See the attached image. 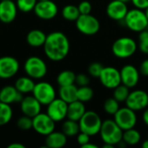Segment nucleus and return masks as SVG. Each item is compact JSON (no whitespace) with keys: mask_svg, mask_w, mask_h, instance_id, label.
I'll list each match as a JSON object with an SVG mask.
<instances>
[{"mask_svg":"<svg viewBox=\"0 0 148 148\" xmlns=\"http://www.w3.org/2000/svg\"><path fill=\"white\" fill-rule=\"evenodd\" d=\"M69 41L65 34L55 31L47 36L43 45L44 53L47 57L54 62L63 60L69 52Z\"/></svg>","mask_w":148,"mask_h":148,"instance_id":"f257e3e1","label":"nucleus"},{"mask_svg":"<svg viewBox=\"0 0 148 148\" xmlns=\"http://www.w3.org/2000/svg\"><path fill=\"white\" fill-rule=\"evenodd\" d=\"M100 134L105 144L114 146L122 141L123 130L117 125L114 120H106L102 121Z\"/></svg>","mask_w":148,"mask_h":148,"instance_id":"f03ea898","label":"nucleus"},{"mask_svg":"<svg viewBox=\"0 0 148 148\" xmlns=\"http://www.w3.org/2000/svg\"><path fill=\"white\" fill-rule=\"evenodd\" d=\"M124 21L126 26L130 30L134 32L140 33V31L147 29L148 27V18L145 14V11L138 8L128 10Z\"/></svg>","mask_w":148,"mask_h":148,"instance_id":"7ed1b4c3","label":"nucleus"},{"mask_svg":"<svg viewBox=\"0 0 148 148\" xmlns=\"http://www.w3.org/2000/svg\"><path fill=\"white\" fill-rule=\"evenodd\" d=\"M78 122L81 132L86 133L90 136L98 134L102 125L100 115L94 111H86Z\"/></svg>","mask_w":148,"mask_h":148,"instance_id":"20e7f679","label":"nucleus"},{"mask_svg":"<svg viewBox=\"0 0 148 148\" xmlns=\"http://www.w3.org/2000/svg\"><path fill=\"white\" fill-rule=\"evenodd\" d=\"M137 48L138 45L133 38L123 36L117 39L114 42L112 46V52L116 57L125 59L134 56L137 50Z\"/></svg>","mask_w":148,"mask_h":148,"instance_id":"39448f33","label":"nucleus"},{"mask_svg":"<svg viewBox=\"0 0 148 148\" xmlns=\"http://www.w3.org/2000/svg\"><path fill=\"white\" fill-rule=\"evenodd\" d=\"M23 68L26 75L32 79H41L46 75L48 71L45 62L38 56L29 57Z\"/></svg>","mask_w":148,"mask_h":148,"instance_id":"423d86ee","label":"nucleus"},{"mask_svg":"<svg viewBox=\"0 0 148 148\" xmlns=\"http://www.w3.org/2000/svg\"><path fill=\"white\" fill-rule=\"evenodd\" d=\"M77 29L87 36H93L100 30L99 20L91 14L80 15L75 21Z\"/></svg>","mask_w":148,"mask_h":148,"instance_id":"0eeeda50","label":"nucleus"},{"mask_svg":"<svg viewBox=\"0 0 148 148\" xmlns=\"http://www.w3.org/2000/svg\"><path fill=\"white\" fill-rule=\"evenodd\" d=\"M32 94L42 105H48L56 99V90L54 87L46 82L36 83L34 87Z\"/></svg>","mask_w":148,"mask_h":148,"instance_id":"6e6552de","label":"nucleus"},{"mask_svg":"<svg viewBox=\"0 0 148 148\" xmlns=\"http://www.w3.org/2000/svg\"><path fill=\"white\" fill-rule=\"evenodd\" d=\"M114 116V121L123 131L134 128L137 124V115L135 111L127 107L121 108Z\"/></svg>","mask_w":148,"mask_h":148,"instance_id":"1a4fd4ad","label":"nucleus"},{"mask_svg":"<svg viewBox=\"0 0 148 148\" xmlns=\"http://www.w3.org/2000/svg\"><path fill=\"white\" fill-rule=\"evenodd\" d=\"M33 120V127L34 130L42 135L47 136L53 131H55L56 127V121H54L49 114L39 113L37 115L32 118Z\"/></svg>","mask_w":148,"mask_h":148,"instance_id":"9d476101","label":"nucleus"},{"mask_svg":"<svg viewBox=\"0 0 148 148\" xmlns=\"http://www.w3.org/2000/svg\"><path fill=\"white\" fill-rule=\"evenodd\" d=\"M125 102L127 108L135 112L146 109L148 107V94L144 90H134L130 92Z\"/></svg>","mask_w":148,"mask_h":148,"instance_id":"9b49d317","label":"nucleus"},{"mask_svg":"<svg viewBox=\"0 0 148 148\" xmlns=\"http://www.w3.org/2000/svg\"><path fill=\"white\" fill-rule=\"evenodd\" d=\"M99 78L101 84L108 89H114L121 84V73L114 67H104Z\"/></svg>","mask_w":148,"mask_h":148,"instance_id":"f8f14e48","label":"nucleus"},{"mask_svg":"<svg viewBox=\"0 0 148 148\" xmlns=\"http://www.w3.org/2000/svg\"><path fill=\"white\" fill-rule=\"evenodd\" d=\"M68 105L69 104L61 98H56L49 104L47 105V114L56 122L63 121L67 117Z\"/></svg>","mask_w":148,"mask_h":148,"instance_id":"ddd939ff","label":"nucleus"},{"mask_svg":"<svg viewBox=\"0 0 148 148\" xmlns=\"http://www.w3.org/2000/svg\"><path fill=\"white\" fill-rule=\"evenodd\" d=\"M34 12L37 17L42 20H50L57 15L58 8L51 0L37 1L34 8Z\"/></svg>","mask_w":148,"mask_h":148,"instance_id":"4468645a","label":"nucleus"},{"mask_svg":"<svg viewBox=\"0 0 148 148\" xmlns=\"http://www.w3.org/2000/svg\"><path fill=\"white\" fill-rule=\"evenodd\" d=\"M19 69L18 61L12 56L0 57V78L10 79L13 77Z\"/></svg>","mask_w":148,"mask_h":148,"instance_id":"2eb2a0df","label":"nucleus"},{"mask_svg":"<svg viewBox=\"0 0 148 148\" xmlns=\"http://www.w3.org/2000/svg\"><path fill=\"white\" fill-rule=\"evenodd\" d=\"M121 83L129 88H134L140 81V71L132 64H127L120 71Z\"/></svg>","mask_w":148,"mask_h":148,"instance_id":"dca6fc26","label":"nucleus"},{"mask_svg":"<svg viewBox=\"0 0 148 148\" xmlns=\"http://www.w3.org/2000/svg\"><path fill=\"white\" fill-rule=\"evenodd\" d=\"M128 8L126 3L120 0H113L107 6L108 16L115 21L124 20L126 15L127 14Z\"/></svg>","mask_w":148,"mask_h":148,"instance_id":"f3484780","label":"nucleus"},{"mask_svg":"<svg viewBox=\"0 0 148 148\" xmlns=\"http://www.w3.org/2000/svg\"><path fill=\"white\" fill-rule=\"evenodd\" d=\"M17 6L11 0H2L0 2V21L3 23H10L16 16Z\"/></svg>","mask_w":148,"mask_h":148,"instance_id":"a211bd4d","label":"nucleus"},{"mask_svg":"<svg viewBox=\"0 0 148 148\" xmlns=\"http://www.w3.org/2000/svg\"><path fill=\"white\" fill-rule=\"evenodd\" d=\"M21 103V110L24 115L29 117H35L39 113H41L42 104L32 95H28L23 97Z\"/></svg>","mask_w":148,"mask_h":148,"instance_id":"6ab92c4d","label":"nucleus"},{"mask_svg":"<svg viewBox=\"0 0 148 148\" xmlns=\"http://www.w3.org/2000/svg\"><path fill=\"white\" fill-rule=\"evenodd\" d=\"M23 96L16 87L14 86H5L0 90V101L11 104L14 102H21Z\"/></svg>","mask_w":148,"mask_h":148,"instance_id":"aec40b11","label":"nucleus"},{"mask_svg":"<svg viewBox=\"0 0 148 148\" xmlns=\"http://www.w3.org/2000/svg\"><path fill=\"white\" fill-rule=\"evenodd\" d=\"M86 112V108L84 106V102L76 100L73 102L69 103L68 105V113L67 118L72 121H79L81 118Z\"/></svg>","mask_w":148,"mask_h":148,"instance_id":"412c9836","label":"nucleus"},{"mask_svg":"<svg viewBox=\"0 0 148 148\" xmlns=\"http://www.w3.org/2000/svg\"><path fill=\"white\" fill-rule=\"evenodd\" d=\"M45 143H46V147H63L67 143V136L62 132L53 131L52 133H50L46 136Z\"/></svg>","mask_w":148,"mask_h":148,"instance_id":"4be33fe9","label":"nucleus"},{"mask_svg":"<svg viewBox=\"0 0 148 148\" xmlns=\"http://www.w3.org/2000/svg\"><path fill=\"white\" fill-rule=\"evenodd\" d=\"M46 38L47 36L43 31L40 29H32L27 34L26 41L29 46L34 48H38L44 45Z\"/></svg>","mask_w":148,"mask_h":148,"instance_id":"5701e85b","label":"nucleus"},{"mask_svg":"<svg viewBox=\"0 0 148 148\" xmlns=\"http://www.w3.org/2000/svg\"><path fill=\"white\" fill-rule=\"evenodd\" d=\"M77 89L78 88L75 84L60 87L59 96L69 104L77 100Z\"/></svg>","mask_w":148,"mask_h":148,"instance_id":"b1692460","label":"nucleus"},{"mask_svg":"<svg viewBox=\"0 0 148 148\" xmlns=\"http://www.w3.org/2000/svg\"><path fill=\"white\" fill-rule=\"evenodd\" d=\"M36 83L29 76H23L18 78L15 82L16 88L22 94L32 93Z\"/></svg>","mask_w":148,"mask_h":148,"instance_id":"393cba45","label":"nucleus"},{"mask_svg":"<svg viewBox=\"0 0 148 148\" xmlns=\"http://www.w3.org/2000/svg\"><path fill=\"white\" fill-rule=\"evenodd\" d=\"M62 132L67 137L76 136L81 132L79 122L68 119V121H64L62 126Z\"/></svg>","mask_w":148,"mask_h":148,"instance_id":"a878e982","label":"nucleus"},{"mask_svg":"<svg viewBox=\"0 0 148 148\" xmlns=\"http://www.w3.org/2000/svg\"><path fill=\"white\" fill-rule=\"evenodd\" d=\"M141 139L140 134L139 131L134 128H130L127 130L123 131V136H122V141L130 146H134L140 143Z\"/></svg>","mask_w":148,"mask_h":148,"instance_id":"bb28decb","label":"nucleus"},{"mask_svg":"<svg viewBox=\"0 0 148 148\" xmlns=\"http://www.w3.org/2000/svg\"><path fill=\"white\" fill-rule=\"evenodd\" d=\"M76 75L71 70H64L62 71L57 76V83L60 87L72 85L75 83Z\"/></svg>","mask_w":148,"mask_h":148,"instance_id":"cd10ccee","label":"nucleus"},{"mask_svg":"<svg viewBox=\"0 0 148 148\" xmlns=\"http://www.w3.org/2000/svg\"><path fill=\"white\" fill-rule=\"evenodd\" d=\"M13 111L10 104L0 101V126L6 125L12 118Z\"/></svg>","mask_w":148,"mask_h":148,"instance_id":"c85d7f7f","label":"nucleus"},{"mask_svg":"<svg viewBox=\"0 0 148 148\" xmlns=\"http://www.w3.org/2000/svg\"><path fill=\"white\" fill-rule=\"evenodd\" d=\"M62 15L64 19L68 21H76L77 18L80 16L81 13L79 11L78 6H75L72 4L66 5L63 7L62 10Z\"/></svg>","mask_w":148,"mask_h":148,"instance_id":"c756f323","label":"nucleus"},{"mask_svg":"<svg viewBox=\"0 0 148 148\" xmlns=\"http://www.w3.org/2000/svg\"><path fill=\"white\" fill-rule=\"evenodd\" d=\"M94 97V90L88 86L79 87L77 89V100L82 102L90 101Z\"/></svg>","mask_w":148,"mask_h":148,"instance_id":"7c9ffc66","label":"nucleus"},{"mask_svg":"<svg viewBox=\"0 0 148 148\" xmlns=\"http://www.w3.org/2000/svg\"><path fill=\"white\" fill-rule=\"evenodd\" d=\"M129 94H130L129 88L122 83L117 86L115 88H114V98H115L119 102L126 101Z\"/></svg>","mask_w":148,"mask_h":148,"instance_id":"2f4dec72","label":"nucleus"},{"mask_svg":"<svg viewBox=\"0 0 148 148\" xmlns=\"http://www.w3.org/2000/svg\"><path fill=\"white\" fill-rule=\"evenodd\" d=\"M104 111L110 114V115H114L117 111L121 108H120V102L114 97L108 98L105 101L104 105H103Z\"/></svg>","mask_w":148,"mask_h":148,"instance_id":"473e14b6","label":"nucleus"},{"mask_svg":"<svg viewBox=\"0 0 148 148\" xmlns=\"http://www.w3.org/2000/svg\"><path fill=\"white\" fill-rule=\"evenodd\" d=\"M38 0H16V6L23 12H29L34 10Z\"/></svg>","mask_w":148,"mask_h":148,"instance_id":"72a5a7b5","label":"nucleus"},{"mask_svg":"<svg viewBox=\"0 0 148 148\" xmlns=\"http://www.w3.org/2000/svg\"><path fill=\"white\" fill-rule=\"evenodd\" d=\"M139 48L142 53L148 55V30L147 29H144L140 32Z\"/></svg>","mask_w":148,"mask_h":148,"instance_id":"f704fd0d","label":"nucleus"},{"mask_svg":"<svg viewBox=\"0 0 148 148\" xmlns=\"http://www.w3.org/2000/svg\"><path fill=\"white\" fill-rule=\"evenodd\" d=\"M16 125L22 130H29L33 127V120L31 117L24 115L17 120Z\"/></svg>","mask_w":148,"mask_h":148,"instance_id":"c9c22d12","label":"nucleus"},{"mask_svg":"<svg viewBox=\"0 0 148 148\" xmlns=\"http://www.w3.org/2000/svg\"><path fill=\"white\" fill-rule=\"evenodd\" d=\"M103 68L104 67L102 66L101 63H100V62H93L88 67V73H89V75L91 76L99 78Z\"/></svg>","mask_w":148,"mask_h":148,"instance_id":"e433bc0d","label":"nucleus"},{"mask_svg":"<svg viewBox=\"0 0 148 148\" xmlns=\"http://www.w3.org/2000/svg\"><path fill=\"white\" fill-rule=\"evenodd\" d=\"M78 9H79L81 15L90 14L91 10H92V5L88 1H82L78 5Z\"/></svg>","mask_w":148,"mask_h":148,"instance_id":"4c0bfd02","label":"nucleus"},{"mask_svg":"<svg viewBox=\"0 0 148 148\" xmlns=\"http://www.w3.org/2000/svg\"><path fill=\"white\" fill-rule=\"evenodd\" d=\"M90 82V79L88 75H84V74H79L76 75L75 77V83L79 86V87H82V86H88Z\"/></svg>","mask_w":148,"mask_h":148,"instance_id":"58836bf2","label":"nucleus"},{"mask_svg":"<svg viewBox=\"0 0 148 148\" xmlns=\"http://www.w3.org/2000/svg\"><path fill=\"white\" fill-rule=\"evenodd\" d=\"M90 135L87 134L86 133H83V132H80L78 134H77V142L78 144L82 147L84 145L88 144V142H90Z\"/></svg>","mask_w":148,"mask_h":148,"instance_id":"ea45409f","label":"nucleus"},{"mask_svg":"<svg viewBox=\"0 0 148 148\" xmlns=\"http://www.w3.org/2000/svg\"><path fill=\"white\" fill-rule=\"evenodd\" d=\"M131 2L135 8L140 10H145L148 7V0H131Z\"/></svg>","mask_w":148,"mask_h":148,"instance_id":"a19ab883","label":"nucleus"},{"mask_svg":"<svg viewBox=\"0 0 148 148\" xmlns=\"http://www.w3.org/2000/svg\"><path fill=\"white\" fill-rule=\"evenodd\" d=\"M140 73L145 76H148V59L144 60L140 66Z\"/></svg>","mask_w":148,"mask_h":148,"instance_id":"79ce46f5","label":"nucleus"},{"mask_svg":"<svg viewBox=\"0 0 148 148\" xmlns=\"http://www.w3.org/2000/svg\"><path fill=\"white\" fill-rule=\"evenodd\" d=\"M142 118H143V121H144V123L147 125L148 127V108H146V110H145V112L143 113V116H142Z\"/></svg>","mask_w":148,"mask_h":148,"instance_id":"37998d69","label":"nucleus"},{"mask_svg":"<svg viewBox=\"0 0 148 148\" xmlns=\"http://www.w3.org/2000/svg\"><path fill=\"white\" fill-rule=\"evenodd\" d=\"M25 147L20 143H12L8 146V148H24Z\"/></svg>","mask_w":148,"mask_h":148,"instance_id":"c03bdc74","label":"nucleus"},{"mask_svg":"<svg viewBox=\"0 0 148 148\" xmlns=\"http://www.w3.org/2000/svg\"><path fill=\"white\" fill-rule=\"evenodd\" d=\"M98 147L96 146V145H95V144H91L90 142H88V144H86V145H84L82 148H97Z\"/></svg>","mask_w":148,"mask_h":148,"instance_id":"a18cd8bd","label":"nucleus"},{"mask_svg":"<svg viewBox=\"0 0 148 148\" xmlns=\"http://www.w3.org/2000/svg\"><path fill=\"white\" fill-rule=\"evenodd\" d=\"M142 147H143L144 148H148V140H145V141L143 142V144H142Z\"/></svg>","mask_w":148,"mask_h":148,"instance_id":"49530a36","label":"nucleus"},{"mask_svg":"<svg viewBox=\"0 0 148 148\" xmlns=\"http://www.w3.org/2000/svg\"><path fill=\"white\" fill-rule=\"evenodd\" d=\"M144 11H145V14H146L147 17L148 18V7H147V8H146V9H145V10H144Z\"/></svg>","mask_w":148,"mask_h":148,"instance_id":"de8ad7c7","label":"nucleus"},{"mask_svg":"<svg viewBox=\"0 0 148 148\" xmlns=\"http://www.w3.org/2000/svg\"><path fill=\"white\" fill-rule=\"evenodd\" d=\"M120 1H121V2H124V3H128V2H131V0H120Z\"/></svg>","mask_w":148,"mask_h":148,"instance_id":"09e8293b","label":"nucleus"},{"mask_svg":"<svg viewBox=\"0 0 148 148\" xmlns=\"http://www.w3.org/2000/svg\"><path fill=\"white\" fill-rule=\"evenodd\" d=\"M38 1H44V0H38Z\"/></svg>","mask_w":148,"mask_h":148,"instance_id":"8fccbe9b","label":"nucleus"},{"mask_svg":"<svg viewBox=\"0 0 148 148\" xmlns=\"http://www.w3.org/2000/svg\"><path fill=\"white\" fill-rule=\"evenodd\" d=\"M1 1H2V0H1Z\"/></svg>","mask_w":148,"mask_h":148,"instance_id":"3c124183","label":"nucleus"}]
</instances>
